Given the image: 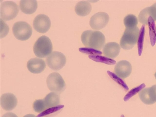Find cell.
Returning <instances> with one entry per match:
<instances>
[{
	"label": "cell",
	"instance_id": "obj_1",
	"mask_svg": "<svg viewBox=\"0 0 156 117\" xmlns=\"http://www.w3.org/2000/svg\"><path fill=\"white\" fill-rule=\"evenodd\" d=\"M81 39L82 43L86 47L98 50L101 49L105 41V36L101 32L91 30L83 32Z\"/></svg>",
	"mask_w": 156,
	"mask_h": 117
},
{
	"label": "cell",
	"instance_id": "obj_2",
	"mask_svg": "<svg viewBox=\"0 0 156 117\" xmlns=\"http://www.w3.org/2000/svg\"><path fill=\"white\" fill-rule=\"evenodd\" d=\"M53 49L51 40L48 37L43 35L39 37L35 42L33 51L37 57L45 58L51 54Z\"/></svg>",
	"mask_w": 156,
	"mask_h": 117
},
{
	"label": "cell",
	"instance_id": "obj_3",
	"mask_svg": "<svg viewBox=\"0 0 156 117\" xmlns=\"http://www.w3.org/2000/svg\"><path fill=\"white\" fill-rule=\"evenodd\" d=\"M139 32L137 27L126 28L120 39L121 47L125 50L132 49L136 44Z\"/></svg>",
	"mask_w": 156,
	"mask_h": 117
},
{
	"label": "cell",
	"instance_id": "obj_4",
	"mask_svg": "<svg viewBox=\"0 0 156 117\" xmlns=\"http://www.w3.org/2000/svg\"><path fill=\"white\" fill-rule=\"evenodd\" d=\"M14 35L17 39L25 41L29 39L32 35V30L31 26L27 23L19 21L14 23L12 28Z\"/></svg>",
	"mask_w": 156,
	"mask_h": 117
},
{
	"label": "cell",
	"instance_id": "obj_5",
	"mask_svg": "<svg viewBox=\"0 0 156 117\" xmlns=\"http://www.w3.org/2000/svg\"><path fill=\"white\" fill-rule=\"evenodd\" d=\"M46 82L49 89L58 94L61 93L66 88L64 80L57 72H54L50 74L48 76Z\"/></svg>",
	"mask_w": 156,
	"mask_h": 117
},
{
	"label": "cell",
	"instance_id": "obj_6",
	"mask_svg": "<svg viewBox=\"0 0 156 117\" xmlns=\"http://www.w3.org/2000/svg\"><path fill=\"white\" fill-rule=\"evenodd\" d=\"M19 11L18 6L15 2L4 1L0 5L1 19L5 21L12 20L16 16Z\"/></svg>",
	"mask_w": 156,
	"mask_h": 117
},
{
	"label": "cell",
	"instance_id": "obj_7",
	"mask_svg": "<svg viewBox=\"0 0 156 117\" xmlns=\"http://www.w3.org/2000/svg\"><path fill=\"white\" fill-rule=\"evenodd\" d=\"M66 59L65 56L62 53L53 51L46 58V62L48 66L51 69L58 70L65 65Z\"/></svg>",
	"mask_w": 156,
	"mask_h": 117
},
{
	"label": "cell",
	"instance_id": "obj_8",
	"mask_svg": "<svg viewBox=\"0 0 156 117\" xmlns=\"http://www.w3.org/2000/svg\"><path fill=\"white\" fill-rule=\"evenodd\" d=\"M109 17L108 14L103 12L97 13L91 17L89 24L91 28L95 30L104 27L108 23Z\"/></svg>",
	"mask_w": 156,
	"mask_h": 117
},
{
	"label": "cell",
	"instance_id": "obj_9",
	"mask_svg": "<svg viewBox=\"0 0 156 117\" xmlns=\"http://www.w3.org/2000/svg\"><path fill=\"white\" fill-rule=\"evenodd\" d=\"M51 22L49 17L44 14L37 15L34 19L33 26L34 29L41 33H44L50 29Z\"/></svg>",
	"mask_w": 156,
	"mask_h": 117
},
{
	"label": "cell",
	"instance_id": "obj_10",
	"mask_svg": "<svg viewBox=\"0 0 156 117\" xmlns=\"http://www.w3.org/2000/svg\"><path fill=\"white\" fill-rule=\"evenodd\" d=\"M132 70L131 64L126 60H121L118 62L114 68V72L119 77L125 79L130 74Z\"/></svg>",
	"mask_w": 156,
	"mask_h": 117
},
{
	"label": "cell",
	"instance_id": "obj_11",
	"mask_svg": "<svg viewBox=\"0 0 156 117\" xmlns=\"http://www.w3.org/2000/svg\"><path fill=\"white\" fill-rule=\"evenodd\" d=\"M17 104L16 97L11 93H5L1 97V105L2 108L7 111L14 109Z\"/></svg>",
	"mask_w": 156,
	"mask_h": 117
},
{
	"label": "cell",
	"instance_id": "obj_12",
	"mask_svg": "<svg viewBox=\"0 0 156 117\" xmlns=\"http://www.w3.org/2000/svg\"><path fill=\"white\" fill-rule=\"evenodd\" d=\"M28 70L33 73L38 74L43 72L46 68L44 61L42 59L34 58L30 59L27 63Z\"/></svg>",
	"mask_w": 156,
	"mask_h": 117
},
{
	"label": "cell",
	"instance_id": "obj_13",
	"mask_svg": "<svg viewBox=\"0 0 156 117\" xmlns=\"http://www.w3.org/2000/svg\"><path fill=\"white\" fill-rule=\"evenodd\" d=\"M149 16L156 21V3L150 7L142 10L138 16L139 21L143 24L148 25V19Z\"/></svg>",
	"mask_w": 156,
	"mask_h": 117
},
{
	"label": "cell",
	"instance_id": "obj_14",
	"mask_svg": "<svg viewBox=\"0 0 156 117\" xmlns=\"http://www.w3.org/2000/svg\"><path fill=\"white\" fill-rule=\"evenodd\" d=\"M120 49V47L118 43L111 42L105 44L103 48V51L105 56L114 58L119 55Z\"/></svg>",
	"mask_w": 156,
	"mask_h": 117
},
{
	"label": "cell",
	"instance_id": "obj_15",
	"mask_svg": "<svg viewBox=\"0 0 156 117\" xmlns=\"http://www.w3.org/2000/svg\"><path fill=\"white\" fill-rule=\"evenodd\" d=\"M37 7L36 0H21L20 2V8L21 11L26 14H31L34 12Z\"/></svg>",
	"mask_w": 156,
	"mask_h": 117
},
{
	"label": "cell",
	"instance_id": "obj_16",
	"mask_svg": "<svg viewBox=\"0 0 156 117\" xmlns=\"http://www.w3.org/2000/svg\"><path fill=\"white\" fill-rule=\"evenodd\" d=\"M91 5L90 2L86 1H82L78 2L75 7V11L78 16H85L90 12Z\"/></svg>",
	"mask_w": 156,
	"mask_h": 117
},
{
	"label": "cell",
	"instance_id": "obj_17",
	"mask_svg": "<svg viewBox=\"0 0 156 117\" xmlns=\"http://www.w3.org/2000/svg\"><path fill=\"white\" fill-rule=\"evenodd\" d=\"M43 100L46 110L58 105L60 103L59 95L55 93L51 92L45 96Z\"/></svg>",
	"mask_w": 156,
	"mask_h": 117
},
{
	"label": "cell",
	"instance_id": "obj_18",
	"mask_svg": "<svg viewBox=\"0 0 156 117\" xmlns=\"http://www.w3.org/2000/svg\"><path fill=\"white\" fill-rule=\"evenodd\" d=\"M154 21L151 16L148 19L149 34L151 44L153 46L156 42V27Z\"/></svg>",
	"mask_w": 156,
	"mask_h": 117
},
{
	"label": "cell",
	"instance_id": "obj_19",
	"mask_svg": "<svg viewBox=\"0 0 156 117\" xmlns=\"http://www.w3.org/2000/svg\"><path fill=\"white\" fill-rule=\"evenodd\" d=\"M139 98L141 101L146 105H151L155 102L152 98L149 88H145L141 90L139 94Z\"/></svg>",
	"mask_w": 156,
	"mask_h": 117
},
{
	"label": "cell",
	"instance_id": "obj_20",
	"mask_svg": "<svg viewBox=\"0 0 156 117\" xmlns=\"http://www.w3.org/2000/svg\"><path fill=\"white\" fill-rule=\"evenodd\" d=\"M88 57L93 61L97 62H100L107 65H113L116 63L114 60L109 58L100 55H89Z\"/></svg>",
	"mask_w": 156,
	"mask_h": 117
},
{
	"label": "cell",
	"instance_id": "obj_21",
	"mask_svg": "<svg viewBox=\"0 0 156 117\" xmlns=\"http://www.w3.org/2000/svg\"><path fill=\"white\" fill-rule=\"evenodd\" d=\"M123 22L126 28L136 27L138 23L136 17L133 14H129L126 16Z\"/></svg>",
	"mask_w": 156,
	"mask_h": 117
},
{
	"label": "cell",
	"instance_id": "obj_22",
	"mask_svg": "<svg viewBox=\"0 0 156 117\" xmlns=\"http://www.w3.org/2000/svg\"><path fill=\"white\" fill-rule=\"evenodd\" d=\"M145 32V26L143 25L140 31L137 42L138 53L139 56L141 55L143 47L144 36Z\"/></svg>",
	"mask_w": 156,
	"mask_h": 117
},
{
	"label": "cell",
	"instance_id": "obj_23",
	"mask_svg": "<svg viewBox=\"0 0 156 117\" xmlns=\"http://www.w3.org/2000/svg\"><path fill=\"white\" fill-rule=\"evenodd\" d=\"M107 73L110 77L118 84L126 90H128L129 88L127 85L120 77L116 74L109 71H107Z\"/></svg>",
	"mask_w": 156,
	"mask_h": 117
},
{
	"label": "cell",
	"instance_id": "obj_24",
	"mask_svg": "<svg viewBox=\"0 0 156 117\" xmlns=\"http://www.w3.org/2000/svg\"><path fill=\"white\" fill-rule=\"evenodd\" d=\"M33 108L34 111L38 113L42 112L46 110L43 99L36 100L33 103Z\"/></svg>",
	"mask_w": 156,
	"mask_h": 117
},
{
	"label": "cell",
	"instance_id": "obj_25",
	"mask_svg": "<svg viewBox=\"0 0 156 117\" xmlns=\"http://www.w3.org/2000/svg\"><path fill=\"white\" fill-rule=\"evenodd\" d=\"M145 86V84L143 83L139 86L132 89L124 96L123 98L124 100L125 101H128L132 97L144 87Z\"/></svg>",
	"mask_w": 156,
	"mask_h": 117
},
{
	"label": "cell",
	"instance_id": "obj_26",
	"mask_svg": "<svg viewBox=\"0 0 156 117\" xmlns=\"http://www.w3.org/2000/svg\"><path fill=\"white\" fill-rule=\"evenodd\" d=\"M79 50L82 53L91 55H100L102 53L98 50L90 48H79Z\"/></svg>",
	"mask_w": 156,
	"mask_h": 117
},
{
	"label": "cell",
	"instance_id": "obj_27",
	"mask_svg": "<svg viewBox=\"0 0 156 117\" xmlns=\"http://www.w3.org/2000/svg\"><path fill=\"white\" fill-rule=\"evenodd\" d=\"M149 89L152 98L155 102H156V85L152 86L149 87Z\"/></svg>",
	"mask_w": 156,
	"mask_h": 117
},
{
	"label": "cell",
	"instance_id": "obj_28",
	"mask_svg": "<svg viewBox=\"0 0 156 117\" xmlns=\"http://www.w3.org/2000/svg\"><path fill=\"white\" fill-rule=\"evenodd\" d=\"M2 117H18L14 113L11 112H8L5 114Z\"/></svg>",
	"mask_w": 156,
	"mask_h": 117
},
{
	"label": "cell",
	"instance_id": "obj_29",
	"mask_svg": "<svg viewBox=\"0 0 156 117\" xmlns=\"http://www.w3.org/2000/svg\"><path fill=\"white\" fill-rule=\"evenodd\" d=\"M23 117H36V116L34 114H29L26 115Z\"/></svg>",
	"mask_w": 156,
	"mask_h": 117
},
{
	"label": "cell",
	"instance_id": "obj_30",
	"mask_svg": "<svg viewBox=\"0 0 156 117\" xmlns=\"http://www.w3.org/2000/svg\"><path fill=\"white\" fill-rule=\"evenodd\" d=\"M154 76L155 78V79H156V72L154 74Z\"/></svg>",
	"mask_w": 156,
	"mask_h": 117
},
{
	"label": "cell",
	"instance_id": "obj_31",
	"mask_svg": "<svg viewBox=\"0 0 156 117\" xmlns=\"http://www.w3.org/2000/svg\"><path fill=\"white\" fill-rule=\"evenodd\" d=\"M120 117H125L123 115H122Z\"/></svg>",
	"mask_w": 156,
	"mask_h": 117
}]
</instances>
